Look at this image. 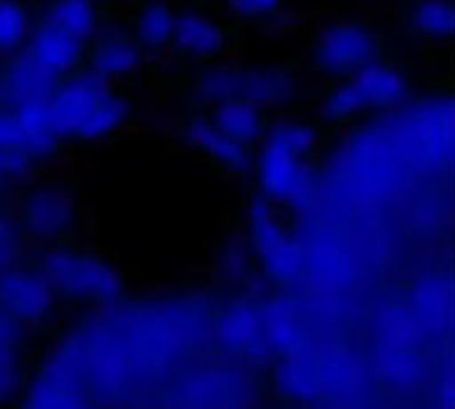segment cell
<instances>
[{
  "label": "cell",
  "mask_w": 455,
  "mask_h": 409,
  "mask_svg": "<svg viewBox=\"0 0 455 409\" xmlns=\"http://www.w3.org/2000/svg\"><path fill=\"white\" fill-rule=\"evenodd\" d=\"M259 304H261L263 332H266L270 355L289 357L302 352L307 323L302 318L300 304L289 297H270L268 291L259 295Z\"/></svg>",
  "instance_id": "obj_15"
},
{
  "label": "cell",
  "mask_w": 455,
  "mask_h": 409,
  "mask_svg": "<svg viewBox=\"0 0 455 409\" xmlns=\"http://www.w3.org/2000/svg\"><path fill=\"white\" fill-rule=\"evenodd\" d=\"M14 217L23 236L44 248L76 240L85 226L81 201L60 178H42L26 185L14 206Z\"/></svg>",
  "instance_id": "obj_5"
},
{
  "label": "cell",
  "mask_w": 455,
  "mask_h": 409,
  "mask_svg": "<svg viewBox=\"0 0 455 409\" xmlns=\"http://www.w3.org/2000/svg\"><path fill=\"white\" fill-rule=\"evenodd\" d=\"M37 19L83 39V42H90L106 21L101 5L94 0H44L39 5Z\"/></svg>",
  "instance_id": "obj_19"
},
{
  "label": "cell",
  "mask_w": 455,
  "mask_h": 409,
  "mask_svg": "<svg viewBox=\"0 0 455 409\" xmlns=\"http://www.w3.org/2000/svg\"><path fill=\"white\" fill-rule=\"evenodd\" d=\"M23 51L55 74L69 75L85 65L87 42L35 17V26Z\"/></svg>",
  "instance_id": "obj_14"
},
{
  "label": "cell",
  "mask_w": 455,
  "mask_h": 409,
  "mask_svg": "<svg viewBox=\"0 0 455 409\" xmlns=\"http://www.w3.org/2000/svg\"><path fill=\"white\" fill-rule=\"evenodd\" d=\"M23 248H26V236L19 229L14 210L0 204V275L19 263Z\"/></svg>",
  "instance_id": "obj_26"
},
{
  "label": "cell",
  "mask_w": 455,
  "mask_h": 409,
  "mask_svg": "<svg viewBox=\"0 0 455 409\" xmlns=\"http://www.w3.org/2000/svg\"><path fill=\"white\" fill-rule=\"evenodd\" d=\"M195 74L193 90L206 106L229 98L257 103L263 108H286L302 94L300 75L295 69L277 62L263 65H238V62H211Z\"/></svg>",
  "instance_id": "obj_3"
},
{
  "label": "cell",
  "mask_w": 455,
  "mask_h": 409,
  "mask_svg": "<svg viewBox=\"0 0 455 409\" xmlns=\"http://www.w3.org/2000/svg\"><path fill=\"white\" fill-rule=\"evenodd\" d=\"M145 49L133 37L131 28L108 23L99 28L97 35L87 42L85 69L103 78L106 83L122 85L133 81L147 67Z\"/></svg>",
  "instance_id": "obj_10"
},
{
  "label": "cell",
  "mask_w": 455,
  "mask_h": 409,
  "mask_svg": "<svg viewBox=\"0 0 455 409\" xmlns=\"http://www.w3.org/2000/svg\"><path fill=\"white\" fill-rule=\"evenodd\" d=\"M321 113L330 124L337 126H346L359 117L357 103L346 83L339 81L327 87L321 101Z\"/></svg>",
  "instance_id": "obj_27"
},
{
  "label": "cell",
  "mask_w": 455,
  "mask_h": 409,
  "mask_svg": "<svg viewBox=\"0 0 455 409\" xmlns=\"http://www.w3.org/2000/svg\"><path fill=\"white\" fill-rule=\"evenodd\" d=\"M181 138L190 149L199 151L206 161L227 177L247 178L254 172V146L229 140L211 122L209 113H190L181 124Z\"/></svg>",
  "instance_id": "obj_12"
},
{
  "label": "cell",
  "mask_w": 455,
  "mask_h": 409,
  "mask_svg": "<svg viewBox=\"0 0 455 409\" xmlns=\"http://www.w3.org/2000/svg\"><path fill=\"white\" fill-rule=\"evenodd\" d=\"M387 39L366 19H332L314 35L309 71L321 81L339 83L378 58H385Z\"/></svg>",
  "instance_id": "obj_4"
},
{
  "label": "cell",
  "mask_w": 455,
  "mask_h": 409,
  "mask_svg": "<svg viewBox=\"0 0 455 409\" xmlns=\"http://www.w3.org/2000/svg\"><path fill=\"white\" fill-rule=\"evenodd\" d=\"M94 3H99V5H103V3H106L108 5V3H113V0H94Z\"/></svg>",
  "instance_id": "obj_31"
},
{
  "label": "cell",
  "mask_w": 455,
  "mask_h": 409,
  "mask_svg": "<svg viewBox=\"0 0 455 409\" xmlns=\"http://www.w3.org/2000/svg\"><path fill=\"white\" fill-rule=\"evenodd\" d=\"M21 129V151L35 169L49 168L65 153V140L51 126L46 106H26L17 110Z\"/></svg>",
  "instance_id": "obj_17"
},
{
  "label": "cell",
  "mask_w": 455,
  "mask_h": 409,
  "mask_svg": "<svg viewBox=\"0 0 455 409\" xmlns=\"http://www.w3.org/2000/svg\"><path fill=\"white\" fill-rule=\"evenodd\" d=\"M213 339L220 350L236 361L263 366L270 361V348L263 332L259 295L234 297L213 320Z\"/></svg>",
  "instance_id": "obj_7"
},
{
  "label": "cell",
  "mask_w": 455,
  "mask_h": 409,
  "mask_svg": "<svg viewBox=\"0 0 455 409\" xmlns=\"http://www.w3.org/2000/svg\"><path fill=\"white\" fill-rule=\"evenodd\" d=\"M225 5L238 21L270 26L284 17L286 0H225Z\"/></svg>",
  "instance_id": "obj_25"
},
{
  "label": "cell",
  "mask_w": 455,
  "mask_h": 409,
  "mask_svg": "<svg viewBox=\"0 0 455 409\" xmlns=\"http://www.w3.org/2000/svg\"><path fill=\"white\" fill-rule=\"evenodd\" d=\"M405 28L412 37L428 43H449L455 35V12L451 0H410Z\"/></svg>",
  "instance_id": "obj_20"
},
{
  "label": "cell",
  "mask_w": 455,
  "mask_h": 409,
  "mask_svg": "<svg viewBox=\"0 0 455 409\" xmlns=\"http://www.w3.org/2000/svg\"><path fill=\"white\" fill-rule=\"evenodd\" d=\"M30 377V361L26 348L0 350V405L19 403Z\"/></svg>",
  "instance_id": "obj_23"
},
{
  "label": "cell",
  "mask_w": 455,
  "mask_h": 409,
  "mask_svg": "<svg viewBox=\"0 0 455 409\" xmlns=\"http://www.w3.org/2000/svg\"><path fill=\"white\" fill-rule=\"evenodd\" d=\"M177 5L172 0H140L131 19V33L147 55H165L174 39Z\"/></svg>",
  "instance_id": "obj_18"
},
{
  "label": "cell",
  "mask_w": 455,
  "mask_h": 409,
  "mask_svg": "<svg viewBox=\"0 0 455 409\" xmlns=\"http://www.w3.org/2000/svg\"><path fill=\"white\" fill-rule=\"evenodd\" d=\"M211 122L229 140L243 142V145L257 146L266 138L273 122L268 108L257 103L243 101V98H229L211 106Z\"/></svg>",
  "instance_id": "obj_16"
},
{
  "label": "cell",
  "mask_w": 455,
  "mask_h": 409,
  "mask_svg": "<svg viewBox=\"0 0 455 409\" xmlns=\"http://www.w3.org/2000/svg\"><path fill=\"white\" fill-rule=\"evenodd\" d=\"M37 268L53 286L60 302L113 307L126 293V279L117 263L76 240L46 245L37 256Z\"/></svg>",
  "instance_id": "obj_2"
},
{
  "label": "cell",
  "mask_w": 455,
  "mask_h": 409,
  "mask_svg": "<svg viewBox=\"0 0 455 409\" xmlns=\"http://www.w3.org/2000/svg\"><path fill=\"white\" fill-rule=\"evenodd\" d=\"M35 12L26 0H0V55H14L26 49Z\"/></svg>",
  "instance_id": "obj_22"
},
{
  "label": "cell",
  "mask_w": 455,
  "mask_h": 409,
  "mask_svg": "<svg viewBox=\"0 0 455 409\" xmlns=\"http://www.w3.org/2000/svg\"><path fill=\"white\" fill-rule=\"evenodd\" d=\"M62 75L39 65L26 51L7 55L0 67V92L7 108L19 110L26 106H46L58 90Z\"/></svg>",
  "instance_id": "obj_13"
},
{
  "label": "cell",
  "mask_w": 455,
  "mask_h": 409,
  "mask_svg": "<svg viewBox=\"0 0 455 409\" xmlns=\"http://www.w3.org/2000/svg\"><path fill=\"white\" fill-rule=\"evenodd\" d=\"M46 113L65 145L94 146L129 130L138 122L140 106L129 90L106 83L83 67L62 75Z\"/></svg>",
  "instance_id": "obj_1"
},
{
  "label": "cell",
  "mask_w": 455,
  "mask_h": 409,
  "mask_svg": "<svg viewBox=\"0 0 455 409\" xmlns=\"http://www.w3.org/2000/svg\"><path fill=\"white\" fill-rule=\"evenodd\" d=\"M30 339V327L23 325L21 320L0 309V350L5 348H26Z\"/></svg>",
  "instance_id": "obj_28"
},
{
  "label": "cell",
  "mask_w": 455,
  "mask_h": 409,
  "mask_svg": "<svg viewBox=\"0 0 455 409\" xmlns=\"http://www.w3.org/2000/svg\"><path fill=\"white\" fill-rule=\"evenodd\" d=\"M252 174L259 193L293 213H307L318 200V174L314 161L268 138H263L254 149Z\"/></svg>",
  "instance_id": "obj_6"
},
{
  "label": "cell",
  "mask_w": 455,
  "mask_h": 409,
  "mask_svg": "<svg viewBox=\"0 0 455 409\" xmlns=\"http://www.w3.org/2000/svg\"><path fill=\"white\" fill-rule=\"evenodd\" d=\"M412 313L417 320L421 318V329H449L451 320V288L449 279L437 281L435 277L423 279L421 284H414Z\"/></svg>",
  "instance_id": "obj_21"
},
{
  "label": "cell",
  "mask_w": 455,
  "mask_h": 409,
  "mask_svg": "<svg viewBox=\"0 0 455 409\" xmlns=\"http://www.w3.org/2000/svg\"><path fill=\"white\" fill-rule=\"evenodd\" d=\"M231 46H234V35L215 12L195 3L177 7L172 49L183 59L193 65H211L225 59L231 53Z\"/></svg>",
  "instance_id": "obj_9"
},
{
  "label": "cell",
  "mask_w": 455,
  "mask_h": 409,
  "mask_svg": "<svg viewBox=\"0 0 455 409\" xmlns=\"http://www.w3.org/2000/svg\"><path fill=\"white\" fill-rule=\"evenodd\" d=\"M0 309L28 327H46L55 320L60 297L39 268L12 265L0 275Z\"/></svg>",
  "instance_id": "obj_8"
},
{
  "label": "cell",
  "mask_w": 455,
  "mask_h": 409,
  "mask_svg": "<svg viewBox=\"0 0 455 409\" xmlns=\"http://www.w3.org/2000/svg\"><path fill=\"white\" fill-rule=\"evenodd\" d=\"M3 188H10V184H7L5 172H3V156H0V190Z\"/></svg>",
  "instance_id": "obj_30"
},
{
  "label": "cell",
  "mask_w": 455,
  "mask_h": 409,
  "mask_svg": "<svg viewBox=\"0 0 455 409\" xmlns=\"http://www.w3.org/2000/svg\"><path fill=\"white\" fill-rule=\"evenodd\" d=\"M0 106H5V101H3V92H0Z\"/></svg>",
  "instance_id": "obj_32"
},
{
  "label": "cell",
  "mask_w": 455,
  "mask_h": 409,
  "mask_svg": "<svg viewBox=\"0 0 455 409\" xmlns=\"http://www.w3.org/2000/svg\"><path fill=\"white\" fill-rule=\"evenodd\" d=\"M343 83L348 85L359 114L391 113L412 97V78L385 58L373 59Z\"/></svg>",
  "instance_id": "obj_11"
},
{
  "label": "cell",
  "mask_w": 455,
  "mask_h": 409,
  "mask_svg": "<svg viewBox=\"0 0 455 409\" xmlns=\"http://www.w3.org/2000/svg\"><path fill=\"white\" fill-rule=\"evenodd\" d=\"M21 149V129H19L17 110L0 106V151Z\"/></svg>",
  "instance_id": "obj_29"
},
{
  "label": "cell",
  "mask_w": 455,
  "mask_h": 409,
  "mask_svg": "<svg viewBox=\"0 0 455 409\" xmlns=\"http://www.w3.org/2000/svg\"><path fill=\"white\" fill-rule=\"evenodd\" d=\"M254 265V249L245 236H231L222 245L218 256L220 277L227 284H241L252 275Z\"/></svg>",
  "instance_id": "obj_24"
}]
</instances>
